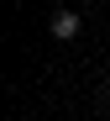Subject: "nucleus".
<instances>
[{
  "instance_id": "obj_1",
  "label": "nucleus",
  "mask_w": 110,
  "mask_h": 121,
  "mask_svg": "<svg viewBox=\"0 0 110 121\" xmlns=\"http://www.w3.org/2000/svg\"><path fill=\"white\" fill-rule=\"evenodd\" d=\"M79 11H53V37H58V42H68V37H79Z\"/></svg>"
}]
</instances>
